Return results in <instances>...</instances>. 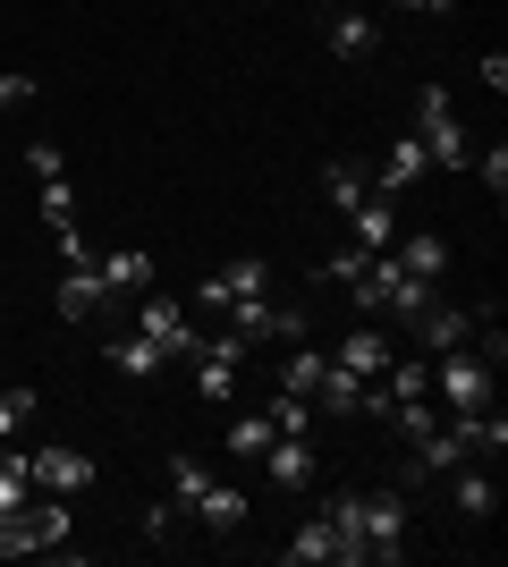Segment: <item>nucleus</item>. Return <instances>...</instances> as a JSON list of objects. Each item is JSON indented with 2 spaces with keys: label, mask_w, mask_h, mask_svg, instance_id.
<instances>
[{
  "label": "nucleus",
  "mask_w": 508,
  "mask_h": 567,
  "mask_svg": "<svg viewBox=\"0 0 508 567\" xmlns=\"http://www.w3.org/2000/svg\"><path fill=\"white\" fill-rule=\"evenodd\" d=\"M407 543H415L407 483H373V492H356V550H364V567L407 559Z\"/></svg>",
  "instance_id": "f257e3e1"
},
{
  "label": "nucleus",
  "mask_w": 508,
  "mask_h": 567,
  "mask_svg": "<svg viewBox=\"0 0 508 567\" xmlns=\"http://www.w3.org/2000/svg\"><path fill=\"white\" fill-rule=\"evenodd\" d=\"M415 136H424V162H433V169H466V162H475L449 85H424V94H415Z\"/></svg>",
  "instance_id": "f03ea898"
},
{
  "label": "nucleus",
  "mask_w": 508,
  "mask_h": 567,
  "mask_svg": "<svg viewBox=\"0 0 508 567\" xmlns=\"http://www.w3.org/2000/svg\"><path fill=\"white\" fill-rule=\"evenodd\" d=\"M433 399L449 406V415H475V406H491V364L466 348V339L433 355Z\"/></svg>",
  "instance_id": "7ed1b4c3"
},
{
  "label": "nucleus",
  "mask_w": 508,
  "mask_h": 567,
  "mask_svg": "<svg viewBox=\"0 0 508 567\" xmlns=\"http://www.w3.org/2000/svg\"><path fill=\"white\" fill-rule=\"evenodd\" d=\"M187 364H195V390H204L212 406H229V399H238V364H246V339L229 331V322H220V331H204V339L187 348Z\"/></svg>",
  "instance_id": "20e7f679"
},
{
  "label": "nucleus",
  "mask_w": 508,
  "mask_h": 567,
  "mask_svg": "<svg viewBox=\"0 0 508 567\" xmlns=\"http://www.w3.org/2000/svg\"><path fill=\"white\" fill-rule=\"evenodd\" d=\"M220 322H229L238 339H289V348L305 339V306H280L271 288H263V297H238V306L220 313Z\"/></svg>",
  "instance_id": "39448f33"
},
{
  "label": "nucleus",
  "mask_w": 508,
  "mask_h": 567,
  "mask_svg": "<svg viewBox=\"0 0 508 567\" xmlns=\"http://www.w3.org/2000/svg\"><path fill=\"white\" fill-rule=\"evenodd\" d=\"M60 543H69V499L34 492V499L18 508V517H9V550L25 559V550H60Z\"/></svg>",
  "instance_id": "423d86ee"
},
{
  "label": "nucleus",
  "mask_w": 508,
  "mask_h": 567,
  "mask_svg": "<svg viewBox=\"0 0 508 567\" xmlns=\"http://www.w3.org/2000/svg\"><path fill=\"white\" fill-rule=\"evenodd\" d=\"M271 288V262H255V255H238V262H220L212 280L195 288V313H229L238 297H263Z\"/></svg>",
  "instance_id": "0eeeda50"
},
{
  "label": "nucleus",
  "mask_w": 508,
  "mask_h": 567,
  "mask_svg": "<svg viewBox=\"0 0 508 567\" xmlns=\"http://www.w3.org/2000/svg\"><path fill=\"white\" fill-rule=\"evenodd\" d=\"M136 331H145L162 355H187L195 339H204V331L187 322V306H178V297H162V288H145V306H136Z\"/></svg>",
  "instance_id": "6e6552de"
},
{
  "label": "nucleus",
  "mask_w": 508,
  "mask_h": 567,
  "mask_svg": "<svg viewBox=\"0 0 508 567\" xmlns=\"http://www.w3.org/2000/svg\"><path fill=\"white\" fill-rule=\"evenodd\" d=\"M255 466H263L271 483H280V492H314V474H322V457H314V432H280V441H271V450L255 457Z\"/></svg>",
  "instance_id": "1a4fd4ad"
},
{
  "label": "nucleus",
  "mask_w": 508,
  "mask_h": 567,
  "mask_svg": "<svg viewBox=\"0 0 508 567\" xmlns=\"http://www.w3.org/2000/svg\"><path fill=\"white\" fill-rule=\"evenodd\" d=\"M25 466H34V492H51V499L94 492V457H85V450H34Z\"/></svg>",
  "instance_id": "9d476101"
},
{
  "label": "nucleus",
  "mask_w": 508,
  "mask_h": 567,
  "mask_svg": "<svg viewBox=\"0 0 508 567\" xmlns=\"http://www.w3.org/2000/svg\"><path fill=\"white\" fill-rule=\"evenodd\" d=\"M111 306V280H102V262H69V280H60V322H94Z\"/></svg>",
  "instance_id": "9b49d317"
},
{
  "label": "nucleus",
  "mask_w": 508,
  "mask_h": 567,
  "mask_svg": "<svg viewBox=\"0 0 508 567\" xmlns=\"http://www.w3.org/2000/svg\"><path fill=\"white\" fill-rule=\"evenodd\" d=\"M390 355H398V339L364 322V331H348V339H339V355H331V364H339V373H356V381H382V364H390Z\"/></svg>",
  "instance_id": "f8f14e48"
},
{
  "label": "nucleus",
  "mask_w": 508,
  "mask_h": 567,
  "mask_svg": "<svg viewBox=\"0 0 508 567\" xmlns=\"http://www.w3.org/2000/svg\"><path fill=\"white\" fill-rule=\"evenodd\" d=\"M348 220H356L364 255H390V246H398V195H364V204H348Z\"/></svg>",
  "instance_id": "ddd939ff"
},
{
  "label": "nucleus",
  "mask_w": 508,
  "mask_h": 567,
  "mask_svg": "<svg viewBox=\"0 0 508 567\" xmlns=\"http://www.w3.org/2000/svg\"><path fill=\"white\" fill-rule=\"evenodd\" d=\"M415 178H424V136H398L382 162H373V195H407Z\"/></svg>",
  "instance_id": "4468645a"
},
{
  "label": "nucleus",
  "mask_w": 508,
  "mask_h": 567,
  "mask_svg": "<svg viewBox=\"0 0 508 567\" xmlns=\"http://www.w3.org/2000/svg\"><path fill=\"white\" fill-rule=\"evenodd\" d=\"M407 474H398V483H424V474H449V466H458V457H466V441H458V432H449V424H433V432H424V441H407Z\"/></svg>",
  "instance_id": "2eb2a0df"
},
{
  "label": "nucleus",
  "mask_w": 508,
  "mask_h": 567,
  "mask_svg": "<svg viewBox=\"0 0 508 567\" xmlns=\"http://www.w3.org/2000/svg\"><path fill=\"white\" fill-rule=\"evenodd\" d=\"M398 271H415V280H440L449 271V237H433V229H398Z\"/></svg>",
  "instance_id": "dca6fc26"
},
{
  "label": "nucleus",
  "mask_w": 508,
  "mask_h": 567,
  "mask_svg": "<svg viewBox=\"0 0 508 567\" xmlns=\"http://www.w3.org/2000/svg\"><path fill=\"white\" fill-rule=\"evenodd\" d=\"M415 339H424V355H440V348H458V339H475V313L466 306H424L415 313Z\"/></svg>",
  "instance_id": "f3484780"
},
{
  "label": "nucleus",
  "mask_w": 508,
  "mask_h": 567,
  "mask_svg": "<svg viewBox=\"0 0 508 567\" xmlns=\"http://www.w3.org/2000/svg\"><path fill=\"white\" fill-rule=\"evenodd\" d=\"M322 34H331L339 60H373V51H382V25L356 18V9H331V25H322Z\"/></svg>",
  "instance_id": "a211bd4d"
},
{
  "label": "nucleus",
  "mask_w": 508,
  "mask_h": 567,
  "mask_svg": "<svg viewBox=\"0 0 508 567\" xmlns=\"http://www.w3.org/2000/svg\"><path fill=\"white\" fill-rule=\"evenodd\" d=\"M102 262V280H111V297H145L153 288V255L145 246H120V255H94Z\"/></svg>",
  "instance_id": "6ab92c4d"
},
{
  "label": "nucleus",
  "mask_w": 508,
  "mask_h": 567,
  "mask_svg": "<svg viewBox=\"0 0 508 567\" xmlns=\"http://www.w3.org/2000/svg\"><path fill=\"white\" fill-rule=\"evenodd\" d=\"M449 432L466 441V457H500L508 450V415H500V406H475V415H458Z\"/></svg>",
  "instance_id": "aec40b11"
},
{
  "label": "nucleus",
  "mask_w": 508,
  "mask_h": 567,
  "mask_svg": "<svg viewBox=\"0 0 508 567\" xmlns=\"http://www.w3.org/2000/svg\"><path fill=\"white\" fill-rule=\"evenodd\" d=\"M449 492H458V508H466V517H491V499H500V483H491V466L458 457V466H449Z\"/></svg>",
  "instance_id": "412c9836"
},
{
  "label": "nucleus",
  "mask_w": 508,
  "mask_h": 567,
  "mask_svg": "<svg viewBox=\"0 0 508 567\" xmlns=\"http://www.w3.org/2000/svg\"><path fill=\"white\" fill-rule=\"evenodd\" d=\"M322 373H331V355H322V348H305V339H297V348L280 355V390H297V399H314V390H322Z\"/></svg>",
  "instance_id": "4be33fe9"
},
{
  "label": "nucleus",
  "mask_w": 508,
  "mask_h": 567,
  "mask_svg": "<svg viewBox=\"0 0 508 567\" xmlns=\"http://www.w3.org/2000/svg\"><path fill=\"white\" fill-rule=\"evenodd\" d=\"M195 525H212V534H238V525H246V492H238V483H212V492L195 499Z\"/></svg>",
  "instance_id": "5701e85b"
},
{
  "label": "nucleus",
  "mask_w": 508,
  "mask_h": 567,
  "mask_svg": "<svg viewBox=\"0 0 508 567\" xmlns=\"http://www.w3.org/2000/svg\"><path fill=\"white\" fill-rule=\"evenodd\" d=\"M162 364H169V355L153 348L145 331H127V339H111V373H127V381H153V373H162Z\"/></svg>",
  "instance_id": "b1692460"
},
{
  "label": "nucleus",
  "mask_w": 508,
  "mask_h": 567,
  "mask_svg": "<svg viewBox=\"0 0 508 567\" xmlns=\"http://www.w3.org/2000/svg\"><path fill=\"white\" fill-rule=\"evenodd\" d=\"M289 559H297V567H339V534H331V517L297 525V534H289Z\"/></svg>",
  "instance_id": "393cba45"
},
{
  "label": "nucleus",
  "mask_w": 508,
  "mask_h": 567,
  "mask_svg": "<svg viewBox=\"0 0 508 567\" xmlns=\"http://www.w3.org/2000/svg\"><path fill=\"white\" fill-rule=\"evenodd\" d=\"M322 195L348 213V204H364V195H373V169H364V162H322Z\"/></svg>",
  "instance_id": "a878e982"
},
{
  "label": "nucleus",
  "mask_w": 508,
  "mask_h": 567,
  "mask_svg": "<svg viewBox=\"0 0 508 567\" xmlns=\"http://www.w3.org/2000/svg\"><path fill=\"white\" fill-rule=\"evenodd\" d=\"M25 499H34V466H25V450L0 457V517H18Z\"/></svg>",
  "instance_id": "bb28decb"
},
{
  "label": "nucleus",
  "mask_w": 508,
  "mask_h": 567,
  "mask_svg": "<svg viewBox=\"0 0 508 567\" xmlns=\"http://www.w3.org/2000/svg\"><path fill=\"white\" fill-rule=\"evenodd\" d=\"M271 441H280V424H271L263 406H255V415H238V424H229V450H238V457H246V466H255V457H263V450H271Z\"/></svg>",
  "instance_id": "cd10ccee"
},
{
  "label": "nucleus",
  "mask_w": 508,
  "mask_h": 567,
  "mask_svg": "<svg viewBox=\"0 0 508 567\" xmlns=\"http://www.w3.org/2000/svg\"><path fill=\"white\" fill-rule=\"evenodd\" d=\"M34 187H43V229H51V237L76 229V187H69V169H60V178H34Z\"/></svg>",
  "instance_id": "c85d7f7f"
},
{
  "label": "nucleus",
  "mask_w": 508,
  "mask_h": 567,
  "mask_svg": "<svg viewBox=\"0 0 508 567\" xmlns=\"http://www.w3.org/2000/svg\"><path fill=\"white\" fill-rule=\"evenodd\" d=\"M280 432H314V399H297V390H271V406H263Z\"/></svg>",
  "instance_id": "c756f323"
},
{
  "label": "nucleus",
  "mask_w": 508,
  "mask_h": 567,
  "mask_svg": "<svg viewBox=\"0 0 508 567\" xmlns=\"http://www.w3.org/2000/svg\"><path fill=\"white\" fill-rule=\"evenodd\" d=\"M466 169H475V178H484V187H491V204H508V144H491V153H475V162H466Z\"/></svg>",
  "instance_id": "7c9ffc66"
},
{
  "label": "nucleus",
  "mask_w": 508,
  "mask_h": 567,
  "mask_svg": "<svg viewBox=\"0 0 508 567\" xmlns=\"http://www.w3.org/2000/svg\"><path fill=\"white\" fill-rule=\"evenodd\" d=\"M34 406H43V399H34V390H0V441H18Z\"/></svg>",
  "instance_id": "2f4dec72"
},
{
  "label": "nucleus",
  "mask_w": 508,
  "mask_h": 567,
  "mask_svg": "<svg viewBox=\"0 0 508 567\" xmlns=\"http://www.w3.org/2000/svg\"><path fill=\"white\" fill-rule=\"evenodd\" d=\"M178 517H187L178 499H145V543H169V534H178Z\"/></svg>",
  "instance_id": "473e14b6"
},
{
  "label": "nucleus",
  "mask_w": 508,
  "mask_h": 567,
  "mask_svg": "<svg viewBox=\"0 0 508 567\" xmlns=\"http://www.w3.org/2000/svg\"><path fill=\"white\" fill-rule=\"evenodd\" d=\"M25 169H34V178H60V169H69V153H60L51 136H34V144H25Z\"/></svg>",
  "instance_id": "72a5a7b5"
},
{
  "label": "nucleus",
  "mask_w": 508,
  "mask_h": 567,
  "mask_svg": "<svg viewBox=\"0 0 508 567\" xmlns=\"http://www.w3.org/2000/svg\"><path fill=\"white\" fill-rule=\"evenodd\" d=\"M18 102H34V76H25V69H0V111H18Z\"/></svg>",
  "instance_id": "f704fd0d"
},
{
  "label": "nucleus",
  "mask_w": 508,
  "mask_h": 567,
  "mask_svg": "<svg viewBox=\"0 0 508 567\" xmlns=\"http://www.w3.org/2000/svg\"><path fill=\"white\" fill-rule=\"evenodd\" d=\"M475 76H484V94H508V51H484V60H475Z\"/></svg>",
  "instance_id": "c9c22d12"
},
{
  "label": "nucleus",
  "mask_w": 508,
  "mask_h": 567,
  "mask_svg": "<svg viewBox=\"0 0 508 567\" xmlns=\"http://www.w3.org/2000/svg\"><path fill=\"white\" fill-rule=\"evenodd\" d=\"M398 9H424V18H440V9H458V0H398Z\"/></svg>",
  "instance_id": "e433bc0d"
},
{
  "label": "nucleus",
  "mask_w": 508,
  "mask_h": 567,
  "mask_svg": "<svg viewBox=\"0 0 508 567\" xmlns=\"http://www.w3.org/2000/svg\"><path fill=\"white\" fill-rule=\"evenodd\" d=\"M0 559H9V517H0Z\"/></svg>",
  "instance_id": "4c0bfd02"
}]
</instances>
